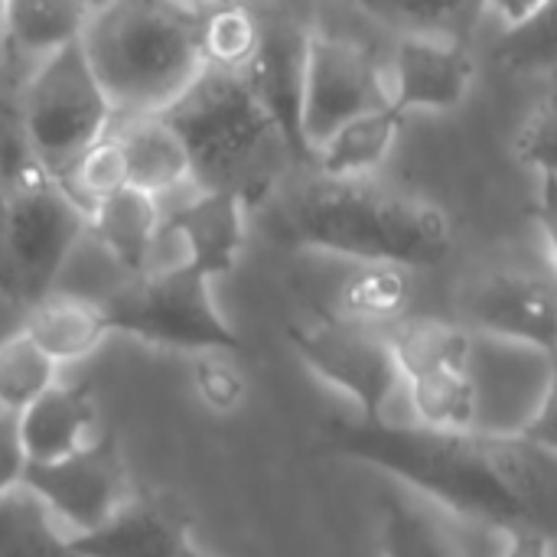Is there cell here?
Returning a JSON list of instances; mask_svg holds the SVG:
<instances>
[{"mask_svg": "<svg viewBox=\"0 0 557 557\" xmlns=\"http://www.w3.org/2000/svg\"><path fill=\"white\" fill-rule=\"evenodd\" d=\"M535 222L542 228V238L548 245V255L557 271V176L539 180V196H535Z\"/></svg>", "mask_w": 557, "mask_h": 557, "instance_id": "cell-37", "label": "cell"}, {"mask_svg": "<svg viewBox=\"0 0 557 557\" xmlns=\"http://www.w3.org/2000/svg\"><path fill=\"white\" fill-rule=\"evenodd\" d=\"M52 385H59V366L23 330L0 339V414L20 418Z\"/></svg>", "mask_w": 557, "mask_h": 557, "instance_id": "cell-27", "label": "cell"}, {"mask_svg": "<svg viewBox=\"0 0 557 557\" xmlns=\"http://www.w3.org/2000/svg\"><path fill=\"white\" fill-rule=\"evenodd\" d=\"M23 486L36 493L72 535H85L104 525L137 493L127 460L114 444V437L108 434H101L75 457H65L59 463L26 467Z\"/></svg>", "mask_w": 557, "mask_h": 557, "instance_id": "cell-10", "label": "cell"}, {"mask_svg": "<svg viewBox=\"0 0 557 557\" xmlns=\"http://www.w3.org/2000/svg\"><path fill=\"white\" fill-rule=\"evenodd\" d=\"M516 157L542 176H557V95H548L519 127Z\"/></svg>", "mask_w": 557, "mask_h": 557, "instance_id": "cell-34", "label": "cell"}, {"mask_svg": "<svg viewBox=\"0 0 557 557\" xmlns=\"http://www.w3.org/2000/svg\"><path fill=\"white\" fill-rule=\"evenodd\" d=\"M85 212H91L98 202L117 196L121 189H127V166H124V153L114 140V134H108L101 144H95L72 170L69 176L59 183Z\"/></svg>", "mask_w": 557, "mask_h": 557, "instance_id": "cell-30", "label": "cell"}, {"mask_svg": "<svg viewBox=\"0 0 557 557\" xmlns=\"http://www.w3.org/2000/svg\"><path fill=\"white\" fill-rule=\"evenodd\" d=\"M405 395L418 414L421 428L444 434H476L480 431V388L467 369H441L405 382Z\"/></svg>", "mask_w": 557, "mask_h": 557, "instance_id": "cell-24", "label": "cell"}, {"mask_svg": "<svg viewBox=\"0 0 557 557\" xmlns=\"http://www.w3.org/2000/svg\"><path fill=\"white\" fill-rule=\"evenodd\" d=\"M473 336L557 356V277L535 271L483 274L463 297Z\"/></svg>", "mask_w": 557, "mask_h": 557, "instance_id": "cell-11", "label": "cell"}, {"mask_svg": "<svg viewBox=\"0 0 557 557\" xmlns=\"http://www.w3.org/2000/svg\"><path fill=\"white\" fill-rule=\"evenodd\" d=\"M88 232L127 274V281L144 277L157 268V248L163 242L160 199L127 186L88 212Z\"/></svg>", "mask_w": 557, "mask_h": 557, "instance_id": "cell-19", "label": "cell"}, {"mask_svg": "<svg viewBox=\"0 0 557 557\" xmlns=\"http://www.w3.org/2000/svg\"><path fill=\"white\" fill-rule=\"evenodd\" d=\"M3 222H7V196L0 193V297L7 300V261H3Z\"/></svg>", "mask_w": 557, "mask_h": 557, "instance_id": "cell-39", "label": "cell"}, {"mask_svg": "<svg viewBox=\"0 0 557 557\" xmlns=\"http://www.w3.org/2000/svg\"><path fill=\"white\" fill-rule=\"evenodd\" d=\"M163 117L186 147L196 193H222L245 209H261L300 163L242 72L206 69Z\"/></svg>", "mask_w": 557, "mask_h": 557, "instance_id": "cell-2", "label": "cell"}, {"mask_svg": "<svg viewBox=\"0 0 557 557\" xmlns=\"http://www.w3.org/2000/svg\"><path fill=\"white\" fill-rule=\"evenodd\" d=\"M287 339L310 372L356 405L359 421H392L388 408L405 388V379L382 330L333 313L310 323H290Z\"/></svg>", "mask_w": 557, "mask_h": 557, "instance_id": "cell-8", "label": "cell"}, {"mask_svg": "<svg viewBox=\"0 0 557 557\" xmlns=\"http://www.w3.org/2000/svg\"><path fill=\"white\" fill-rule=\"evenodd\" d=\"M382 557H460V548L428 509L388 493L382 503Z\"/></svg>", "mask_w": 557, "mask_h": 557, "instance_id": "cell-29", "label": "cell"}, {"mask_svg": "<svg viewBox=\"0 0 557 557\" xmlns=\"http://www.w3.org/2000/svg\"><path fill=\"white\" fill-rule=\"evenodd\" d=\"M493 470L516 499L525 529L557 542V454L522 434H480Z\"/></svg>", "mask_w": 557, "mask_h": 557, "instance_id": "cell-18", "label": "cell"}, {"mask_svg": "<svg viewBox=\"0 0 557 557\" xmlns=\"http://www.w3.org/2000/svg\"><path fill=\"white\" fill-rule=\"evenodd\" d=\"M111 134L124 153L131 189H140L160 199L163 193H173L183 183H193L186 147L163 114L117 117Z\"/></svg>", "mask_w": 557, "mask_h": 557, "instance_id": "cell-21", "label": "cell"}, {"mask_svg": "<svg viewBox=\"0 0 557 557\" xmlns=\"http://www.w3.org/2000/svg\"><path fill=\"white\" fill-rule=\"evenodd\" d=\"M199 49L206 69L245 72L258 49V13L238 3H202Z\"/></svg>", "mask_w": 557, "mask_h": 557, "instance_id": "cell-28", "label": "cell"}, {"mask_svg": "<svg viewBox=\"0 0 557 557\" xmlns=\"http://www.w3.org/2000/svg\"><path fill=\"white\" fill-rule=\"evenodd\" d=\"M255 13H258V49L242 75L258 95V101L284 127L300 163L313 170V153L300 131L304 72H307V46L313 26L290 10H255Z\"/></svg>", "mask_w": 557, "mask_h": 557, "instance_id": "cell-12", "label": "cell"}, {"mask_svg": "<svg viewBox=\"0 0 557 557\" xmlns=\"http://www.w3.org/2000/svg\"><path fill=\"white\" fill-rule=\"evenodd\" d=\"M72 545L78 557H183L193 522L176 499L137 490L104 525L72 535Z\"/></svg>", "mask_w": 557, "mask_h": 557, "instance_id": "cell-14", "label": "cell"}, {"mask_svg": "<svg viewBox=\"0 0 557 557\" xmlns=\"http://www.w3.org/2000/svg\"><path fill=\"white\" fill-rule=\"evenodd\" d=\"M23 470H26V460H23L20 437H16V418L0 414V499L23 483Z\"/></svg>", "mask_w": 557, "mask_h": 557, "instance_id": "cell-36", "label": "cell"}, {"mask_svg": "<svg viewBox=\"0 0 557 557\" xmlns=\"http://www.w3.org/2000/svg\"><path fill=\"white\" fill-rule=\"evenodd\" d=\"M476 78V59L460 36L405 33L388 69V108L398 117L411 111L457 108Z\"/></svg>", "mask_w": 557, "mask_h": 557, "instance_id": "cell-13", "label": "cell"}, {"mask_svg": "<svg viewBox=\"0 0 557 557\" xmlns=\"http://www.w3.org/2000/svg\"><path fill=\"white\" fill-rule=\"evenodd\" d=\"M39 176H46V170L29 147L16 88H10L0 95V193L10 196Z\"/></svg>", "mask_w": 557, "mask_h": 557, "instance_id": "cell-31", "label": "cell"}, {"mask_svg": "<svg viewBox=\"0 0 557 557\" xmlns=\"http://www.w3.org/2000/svg\"><path fill=\"white\" fill-rule=\"evenodd\" d=\"M199 13L202 3H95L82 49L117 117L166 114L196 85Z\"/></svg>", "mask_w": 557, "mask_h": 557, "instance_id": "cell-4", "label": "cell"}, {"mask_svg": "<svg viewBox=\"0 0 557 557\" xmlns=\"http://www.w3.org/2000/svg\"><path fill=\"white\" fill-rule=\"evenodd\" d=\"M193 392L215 414H232L248 395V382L235 366V356H196L193 359Z\"/></svg>", "mask_w": 557, "mask_h": 557, "instance_id": "cell-33", "label": "cell"}, {"mask_svg": "<svg viewBox=\"0 0 557 557\" xmlns=\"http://www.w3.org/2000/svg\"><path fill=\"white\" fill-rule=\"evenodd\" d=\"M379 108H388V72L379 65L375 52L356 39L313 26L300 101V131L310 153L339 127Z\"/></svg>", "mask_w": 557, "mask_h": 557, "instance_id": "cell-9", "label": "cell"}, {"mask_svg": "<svg viewBox=\"0 0 557 557\" xmlns=\"http://www.w3.org/2000/svg\"><path fill=\"white\" fill-rule=\"evenodd\" d=\"M503 29L493 59L512 75H557V0L555 3H496L490 7Z\"/></svg>", "mask_w": 557, "mask_h": 557, "instance_id": "cell-23", "label": "cell"}, {"mask_svg": "<svg viewBox=\"0 0 557 557\" xmlns=\"http://www.w3.org/2000/svg\"><path fill=\"white\" fill-rule=\"evenodd\" d=\"M405 310V271L395 268H369L343 297V320L372 326L385 317H401Z\"/></svg>", "mask_w": 557, "mask_h": 557, "instance_id": "cell-32", "label": "cell"}, {"mask_svg": "<svg viewBox=\"0 0 557 557\" xmlns=\"http://www.w3.org/2000/svg\"><path fill=\"white\" fill-rule=\"evenodd\" d=\"M10 88H16V82H13V75H10V65H7L3 52H0V95L10 91Z\"/></svg>", "mask_w": 557, "mask_h": 557, "instance_id": "cell-40", "label": "cell"}, {"mask_svg": "<svg viewBox=\"0 0 557 557\" xmlns=\"http://www.w3.org/2000/svg\"><path fill=\"white\" fill-rule=\"evenodd\" d=\"M16 437L26 467L59 463L101 437L98 405L88 385H52L16 418Z\"/></svg>", "mask_w": 557, "mask_h": 557, "instance_id": "cell-17", "label": "cell"}, {"mask_svg": "<svg viewBox=\"0 0 557 557\" xmlns=\"http://www.w3.org/2000/svg\"><path fill=\"white\" fill-rule=\"evenodd\" d=\"M385 336L405 382L441 369H467L473 359V333L447 320H398Z\"/></svg>", "mask_w": 557, "mask_h": 557, "instance_id": "cell-25", "label": "cell"}, {"mask_svg": "<svg viewBox=\"0 0 557 557\" xmlns=\"http://www.w3.org/2000/svg\"><path fill=\"white\" fill-rule=\"evenodd\" d=\"M245 215L248 209L222 193H196L183 206L163 215V238H176L183 248V264L209 281L235 271L245 248Z\"/></svg>", "mask_w": 557, "mask_h": 557, "instance_id": "cell-15", "label": "cell"}, {"mask_svg": "<svg viewBox=\"0 0 557 557\" xmlns=\"http://www.w3.org/2000/svg\"><path fill=\"white\" fill-rule=\"evenodd\" d=\"M16 98L29 147L46 176L55 183H62L69 170L95 144H101L117 121L85 59L82 42L33 69L16 88Z\"/></svg>", "mask_w": 557, "mask_h": 557, "instance_id": "cell-6", "label": "cell"}, {"mask_svg": "<svg viewBox=\"0 0 557 557\" xmlns=\"http://www.w3.org/2000/svg\"><path fill=\"white\" fill-rule=\"evenodd\" d=\"M82 235H88V212L52 176L10 193L3 222L7 300L26 310L52 294Z\"/></svg>", "mask_w": 557, "mask_h": 557, "instance_id": "cell-7", "label": "cell"}, {"mask_svg": "<svg viewBox=\"0 0 557 557\" xmlns=\"http://www.w3.org/2000/svg\"><path fill=\"white\" fill-rule=\"evenodd\" d=\"M284 235L297 248L359 261L366 268H437L454 248V228L437 202L375 180L313 173L287 199Z\"/></svg>", "mask_w": 557, "mask_h": 557, "instance_id": "cell-1", "label": "cell"}, {"mask_svg": "<svg viewBox=\"0 0 557 557\" xmlns=\"http://www.w3.org/2000/svg\"><path fill=\"white\" fill-rule=\"evenodd\" d=\"M55 366H72L88 359L111 333L104 304L82 294L52 290L23 310L20 326Z\"/></svg>", "mask_w": 557, "mask_h": 557, "instance_id": "cell-20", "label": "cell"}, {"mask_svg": "<svg viewBox=\"0 0 557 557\" xmlns=\"http://www.w3.org/2000/svg\"><path fill=\"white\" fill-rule=\"evenodd\" d=\"M326 454L375 467L428 496L450 516L499 532L525 529V519L493 470L480 434H444L421 424L333 418L320 437Z\"/></svg>", "mask_w": 557, "mask_h": 557, "instance_id": "cell-3", "label": "cell"}, {"mask_svg": "<svg viewBox=\"0 0 557 557\" xmlns=\"http://www.w3.org/2000/svg\"><path fill=\"white\" fill-rule=\"evenodd\" d=\"M183 557H212V555H209V552H206V548H199V545H196V542H193V545H189V548H186V552H183Z\"/></svg>", "mask_w": 557, "mask_h": 557, "instance_id": "cell-41", "label": "cell"}, {"mask_svg": "<svg viewBox=\"0 0 557 557\" xmlns=\"http://www.w3.org/2000/svg\"><path fill=\"white\" fill-rule=\"evenodd\" d=\"M401 124L405 117H398L392 108H379L349 121L317 147L313 173L330 180H375V170L392 153Z\"/></svg>", "mask_w": 557, "mask_h": 557, "instance_id": "cell-22", "label": "cell"}, {"mask_svg": "<svg viewBox=\"0 0 557 557\" xmlns=\"http://www.w3.org/2000/svg\"><path fill=\"white\" fill-rule=\"evenodd\" d=\"M0 557H78L72 532L23 483L0 499Z\"/></svg>", "mask_w": 557, "mask_h": 557, "instance_id": "cell-26", "label": "cell"}, {"mask_svg": "<svg viewBox=\"0 0 557 557\" xmlns=\"http://www.w3.org/2000/svg\"><path fill=\"white\" fill-rule=\"evenodd\" d=\"M503 557H552V542L539 532L519 529L506 535V552Z\"/></svg>", "mask_w": 557, "mask_h": 557, "instance_id": "cell-38", "label": "cell"}, {"mask_svg": "<svg viewBox=\"0 0 557 557\" xmlns=\"http://www.w3.org/2000/svg\"><path fill=\"white\" fill-rule=\"evenodd\" d=\"M95 3L65 0H16L0 3V52L16 88L33 69L82 42Z\"/></svg>", "mask_w": 557, "mask_h": 557, "instance_id": "cell-16", "label": "cell"}, {"mask_svg": "<svg viewBox=\"0 0 557 557\" xmlns=\"http://www.w3.org/2000/svg\"><path fill=\"white\" fill-rule=\"evenodd\" d=\"M111 333H124L144 346L186 356H238L245 349L235 326L222 317L212 281L183 261L157 264L144 277L101 300Z\"/></svg>", "mask_w": 557, "mask_h": 557, "instance_id": "cell-5", "label": "cell"}, {"mask_svg": "<svg viewBox=\"0 0 557 557\" xmlns=\"http://www.w3.org/2000/svg\"><path fill=\"white\" fill-rule=\"evenodd\" d=\"M525 441H532L535 447H545L557 454V356L552 359V369H548V382H545V392L532 411V418L525 421V428L519 431Z\"/></svg>", "mask_w": 557, "mask_h": 557, "instance_id": "cell-35", "label": "cell"}]
</instances>
